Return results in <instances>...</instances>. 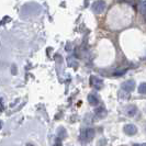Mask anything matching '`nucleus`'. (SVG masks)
Wrapping results in <instances>:
<instances>
[{
    "label": "nucleus",
    "instance_id": "nucleus-1",
    "mask_svg": "<svg viewBox=\"0 0 146 146\" xmlns=\"http://www.w3.org/2000/svg\"><path fill=\"white\" fill-rule=\"evenodd\" d=\"M107 7V5H106V2L102 1V0H99V1H96L95 3L92 5V10L95 11L96 13H102L103 11H104V9Z\"/></svg>",
    "mask_w": 146,
    "mask_h": 146
},
{
    "label": "nucleus",
    "instance_id": "nucleus-5",
    "mask_svg": "<svg viewBox=\"0 0 146 146\" xmlns=\"http://www.w3.org/2000/svg\"><path fill=\"white\" fill-rule=\"evenodd\" d=\"M136 112H137V108L135 106H129L126 108V114L129 117H134L136 114Z\"/></svg>",
    "mask_w": 146,
    "mask_h": 146
},
{
    "label": "nucleus",
    "instance_id": "nucleus-7",
    "mask_svg": "<svg viewBox=\"0 0 146 146\" xmlns=\"http://www.w3.org/2000/svg\"><path fill=\"white\" fill-rule=\"evenodd\" d=\"M91 80H94L92 81V85H94L96 88L100 89V88L102 87V80H101V79H99V78H97V77H92Z\"/></svg>",
    "mask_w": 146,
    "mask_h": 146
},
{
    "label": "nucleus",
    "instance_id": "nucleus-14",
    "mask_svg": "<svg viewBox=\"0 0 146 146\" xmlns=\"http://www.w3.org/2000/svg\"><path fill=\"white\" fill-rule=\"evenodd\" d=\"M145 111H146V109H145Z\"/></svg>",
    "mask_w": 146,
    "mask_h": 146
},
{
    "label": "nucleus",
    "instance_id": "nucleus-10",
    "mask_svg": "<svg viewBox=\"0 0 146 146\" xmlns=\"http://www.w3.org/2000/svg\"><path fill=\"white\" fill-rule=\"evenodd\" d=\"M139 92L141 95H146V82H143L139 86Z\"/></svg>",
    "mask_w": 146,
    "mask_h": 146
},
{
    "label": "nucleus",
    "instance_id": "nucleus-4",
    "mask_svg": "<svg viewBox=\"0 0 146 146\" xmlns=\"http://www.w3.org/2000/svg\"><path fill=\"white\" fill-rule=\"evenodd\" d=\"M95 115L97 119H103V117L107 115V110L104 109L103 107H99V108L96 109Z\"/></svg>",
    "mask_w": 146,
    "mask_h": 146
},
{
    "label": "nucleus",
    "instance_id": "nucleus-12",
    "mask_svg": "<svg viewBox=\"0 0 146 146\" xmlns=\"http://www.w3.org/2000/svg\"><path fill=\"white\" fill-rule=\"evenodd\" d=\"M56 146H62V144H59L58 142H57V143H56Z\"/></svg>",
    "mask_w": 146,
    "mask_h": 146
},
{
    "label": "nucleus",
    "instance_id": "nucleus-13",
    "mask_svg": "<svg viewBox=\"0 0 146 146\" xmlns=\"http://www.w3.org/2000/svg\"><path fill=\"white\" fill-rule=\"evenodd\" d=\"M135 146H143V145H135ZM146 146V145H145Z\"/></svg>",
    "mask_w": 146,
    "mask_h": 146
},
{
    "label": "nucleus",
    "instance_id": "nucleus-2",
    "mask_svg": "<svg viewBox=\"0 0 146 146\" xmlns=\"http://www.w3.org/2000/svg\"><path fill=\"white\" fill-rule=\"evenodd\" d=\"M134 88H135V82H134V80H126L122 85V90L125 91V92H131V91L134 90Z\"/></svg>",
    "mask_w": 146,
    "mask_h": 146
},
{
    "label": "nucleus",
    "instance_id": "nucleus-11",
    "mask_svg": "<svg viewBox=\"0 0 146 146\" xmlns=\"http://www.w3.org/2000/svg\"><path fill=\"white\" fill-rule=\"evenodd\" d=\"M58 136L59 137H62V139H64V137H66V131L64 127H60V129H58Z\"/></svg>",
    "mask_w": 146,
    "mask_h": 146
},
{
    "label": "nucleus",
    "instance_id": "nucleus-8",
    "mask_svg": "<svg viewBox=\"0 0 146 146\" xmlns=\"http://www.w3.org/2000/svg\"><path fill=\"white\" fill-rule=\"evenodd\" d=\"M139 12L142 13V15L144 17V19L146 20V1H142L139 3Z\"/></svg>",
    "mask_w": 146,
    "mask_h": 146
},
{
    "label": "nucleus",
    "instance_id": "nucleus-6",
    "mask_svg": "<svg viewBox=\"0 0 146 146\" xmlns=\"http://www.w3.org/2000/svg\"><path fill=\"white\" fill-rule=\"evenodd\" d=\"M88 101H89V103H90L91 106H97V104L99 103V100H98V98H97L95 95L88 96Z\"/></svg>",
    "mask_w": 146,
    "mask_h": 146
},
{
    "label": "nucleus",
    "instance_id": "nucleus-9",
    "mask_svg": "<svg viewBox=\"0 0 146 146\" xmlns=\"http://www.w3.org/2000/svg\"><path fill=\"white\" fill-rule=\"evenodd\" d=\"M85 134H86V137L88 139H91L95 136V130L92 127H88L87 130H86V132H85Z\"/></svg>",
    "mask_w": 146,
    "mask_h": 146
},
{
    "label": "nucleus",
    "instance_id": "nucleus-3",
    "mask_svg": "<svg viewBox=\"0 0 146 146\" xmlns=\"http://www.w3.org/2000/svg\"><path fill=\"white\" fill-rule=\"evenodd\" d=\"M124 132L127 135H134L137 132V127L134 124H126L124 126Z\"/></svg>",
    "mask_w": 146,
    "mask_h": 146
}]
</instances>
